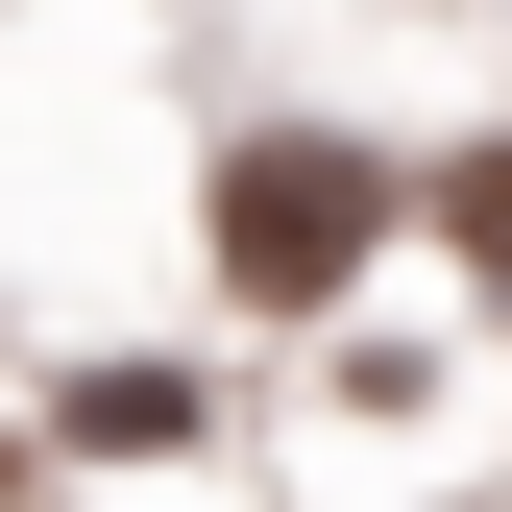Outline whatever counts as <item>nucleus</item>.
I'll use <instances>...</instances> for the list:
<instances>
[{
	"label": "nucleus",
	"mask_w": 512,
	"mask_h": 512,
	"mask_svg": "<svg viewBox=\"0 0 512 512\" xmlns=\"http://www.w3.org/2000/svg\"><path fill=\"white\" fill-rule=\"evenodd\" d=\"M366 244H391V171L342 147V122H269V147H220V293L244 317H342Z\"/></svg>",
	"instance_id": "1"
},
{
	"label": "nucleus",
	"mask_w": 512,
	"mask_h": 512,
	"mask_svg": "<svg viewBox=\"0 0 512 512\" xmlns=\"http://www.w3.org/2000/svg\"><path fill=\"white\" fill-rule=\"evenodd\" d=\"M439 220H464V269L512 293V147H464V171H439Z\"/></svg>",
	"instance_id": "2"
}]
</instances>
